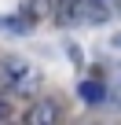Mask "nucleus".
Returning <instances> with one entry per match:
<instances>
[{"label": "nucleus", "mask_w": 121, "mask_h": 125, "mask_svg": "<svg viewBox=\"0 0 121 125\" xmlns=\"http://www.w3.org/2000/svg\"><path fill=\"white\" fill-rule=\"evenodd\" d=\"M4 66H8V77H11V92H33L37 88V70L29 66V62L22 59H4Z\"/></svg>", "instance_id": "nucleus-1"}, {"label": "nucleus", "mask_w": 121, "mask_h": 125, "mask_svg": "<svg viewBox=\"0 0 121 125\" xmlns=\"http://www.w3.org/2000/svg\"><path fill=\"white\" fill-rule=\"evenodd\" d=\"M55 19L63 26L88 22V0H59V4H55Z\"/></svg>", "instance_id": "nucleus-2"}, {"label": "nucleus", "mask_w": 121, "mask_h": 125, "mask_svg": "<svg viewBox=\"0 0 121 125\" xmlns=\"http://www.w3.org/2000/svg\"><path fill=\"white\" fill-rule=\"evenodd\" d=\"M59 103H51V99H37L29 110H26V121L29 125H51V121H59Z\"/></svg>", "instance_id": "nucleus-3"}, {"label": "nucleus", "mask_w": 121, "mask_h": 125, "mask_svg": "<svg viewBox=\"0 0 121 125\" xmlns=\"http://www.w3.org/2000/svg\"><path fill=\"white\" fill-rule=\"evenodd\" d=\"M77 96H81L84 103H92V107H95V103H103V99H106V85H103V81H81Z\"/></svg>", "instance_id": "nucleus-4"}, {"label": "nucleus", "mask_w": 121, "mask_h": 125, "mask_svg": "<svg viewBox=\"0 0 121 125\" xmlns=\"http://www.w3.org/2000/svg\"><path fill=\"white\" fill-rule=\"evenodd\" d=\"M0 30H11V33H26L29 22L26 19H0Z\"/></svg>", "instance_id": "nucleus-5"}, {"label": "nucleus", "mask_w": 121, "mask_h": 125, "mask_svg": "<svg viewBox=\"0 0 121 125\" xmlns=\"http://www.w3.org/2000/svg\"><path fill=\"white\" fill-rule=\"evenodd\" d=\"M0 118H8V107H4V103H0Z\"/></svg>", "instance_id": "nucleus-6"}, {"label": "nucleus", "mask_w": 121, "mask_h": 125, "mask_svg": "<svg viewBox=\"0 0 121 125\" xmlns=\"http://www.w3.org/2000/svg\"><path fill=\"white\" fill-rule=\"evenodd\" d=\"M114 48H121V33H117V37H114Z\"/></svg>", "instance_id": "nucleus-7"}]
</instances>
